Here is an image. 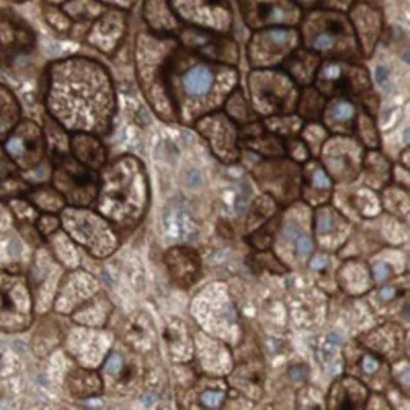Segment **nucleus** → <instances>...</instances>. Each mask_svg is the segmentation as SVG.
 <instances>
[{"mask_svg": "<svg viewBox=\"0 0 410 410\" xmlns=\"http://www.w3.org/2000/svg\"><path fill=\"white\" fill-rule=\"evenodd\" d=\"M47 101L55 119L74 133L104 135L115 113L108 71L86 58H71L52 66Z\"/></svg>", "mask_w": 410, "mask_h": 410, "instance_id": "f257e3e1", "label": "nucleus"}, {"mask_svg": "<svg viewBox=\"0 0 410 410\" xmlns=\"http://www.w3.org/2000/svg\"><path fill=\"white\" fill-rule=\"evenodd\" d=\"M97 194L100 213L122 228L136 227L149 205V183L143 163L132 155L114 162L104 173Z\"/></svg>", "mask_w": 410, "mask_h": 410, "instance_id": "f03ea898", "label": "nucleus"}, {"mask_svg": "<svg viewBox=\"0 0 410 410\" xmlns=\"http://www.w3.org/2000/svg\"><path fill=\"white\" fill-rule=\"evenodd\" d=\"M110 224L102 215L83 207L68 208L63 213L69 235L96 258H105L118 249L119 236Z\"/></svg>", "mask_w": 410, "mask_h": 410, "instance_id": "7ed1b4c3", "label": "nucleus"}, {"mask_svg": "<svg viewBox=\"0 0 410 410\" xmlns=\"http://www.w3.org/2000/svg\"><path fill=\"white\" fill-rule=\"evenodd\" d=\"M56 189L67 202L76 207H85L93 203L99 194V175L96 171L82 166L69 155L57 157L55 171Z\"/></svg>", "mask_w": 410, "mask_h": 410, "instance_id": "20e7f679", "label": "nucleus"}, {"mask_svg": "<svg viewBox=\"0 0 410 410\" xmlns=\"http://www.w3.org/2000/svg\"><path fill=\"white\" fill-rule=\"evenodd\" d=\"M199 133L210 144L212 153L224 163H235L240 159L239 130L236 121L228 114L216 111L201 116L196 121Z\"/></svg>", "mask_w": 410, "mask_h": 410, "instance_id": "39448f33", "label": "nucleus"}, {"mask_svg": "<svg viewBox=\"0 0 410 410\" xmlns=\"http://www.w3.org/2000/svg\"><path fill=\"white\" fill-rule=\"evenodd\" d=\"M22 330L30 322V297L23 279L0 274V327Z\"/></svg>", "mask_w": 410, "mask_h": 410, "instance_id": "423d86ee", "label": "nucleus"}, {"mask_svg": "<svg viewBox=\"0 0 410 410\" xmlns=\"http://www.w3.org/2000/svg\"><path fill=\"white\" fill-rule=\"evenodd\" d=\"M164 264L171 280L181 289H189L202 277V260L191 246L178 245L164 254Z\"/></svg>", "mask_w": 410, "mask_h": 410, "instance_id": "0eeeda50", "label": "nucleus"}, {"mask_svg": "<svg viewBox=\"0 0 410 410\" xmlns=\"http://www.w3.org/2000/svg\"><path fill=\"white\" fill-rule=\"evenodd\" d=\"M287 139L268 129L260 121H252L239 130V143L265 159L287 157Z\"/></svg>", "mask_w": 410, "mask_h": 410, "instance_id": "6e6552de", "label": "nucleus"}, {"mask_svg": "<svg viewBox=\"0 0 410 410\" xmlns=\"http://www.w3.org/2000/svg\"><path fill=\"white\" fill-rule=\"evenodd\" d=\"M9 157L23 168L37 164L43 155L44 143L40 128L33 122H24L5 143Z\"/></svg>", "mask_w": 410, "mask_h": 410, "instance_id": "1a4fd4ad", "label": "nucleus"}, {"mask_svg": "<svg viewBox=\"0 0 410 410\" xmlns=\"http://www.w3.org/2000/svg\"><path fill=\"white\" fill-rule=\"evenodd\" d=\"M120 338L136 353H149L157 347V331L146 312L130 314L120 328Z\"/></svg>", "mask_w": 410, "mask_h": 410, "instance_id": "9d476101", "label": "nucleus"}, {"mask_svg": "<svg viewBox=\"0 0 410 410\" xmlns=\"http://www.w3.org/2000/svg\"><path fill=\"white\" fill-rule=\"evenodd\" d=\"M367 386L352 375H344L332 384L327 395L328 409L352 410L366 406L370 399Z\"/></svg>", "mask_w": 410, "mask_h": 410, "instance_id": "9b49d317", "label": "nucleus"}, {"mask_svg": "<svg viewBox=\"0 0 410 410\" xmlns=\"http://www.w3.org/2000/svg\"><path fill=\"white\" fill-rule=\"evenodd\" d=\"M163 337L171 359L175 364L183 365L192 361L194 352L193 340L183 320L172 318L164 328Z\"/></svg>", "mask_w": 410, "mask_h": 410, "instance_id": "f8f14e48", "label": "nucleus"}, {"mask_svg": "<svg viewBox=\"0 0 410 410\" xmlns=\"http://www.w3.org/2000/svg\"><path fill=\"white\" fill-rule=\"evenodd\" d=\"M219 75L208 65H194L182 74L181 86L188 99H205L213 93Z\"/></svg>", "mask_w": 410, "mask_h": 410, "instance_id": "ddd939ff", "label": "nucleus"}, {"mask_svg": "<svg viewBox=\"0 0 410 410\" xmlns=\"http://www.w3.org/2000/svg\"><path fill=\"white\" fill-rule=\"evenodd\" d=\"M404 336V331L399 326L386 323L367 333L362 345H365L370 352L385 360L400 350Z\"/></svg>", "mask_w": 410, "mask_h": 410, "instance_id": "4468645a", "label": "nucleus"}, {"mask_svg": "<svg viewBox=\"0 0 410 410\" xmlns=\"http://www.w3.org/2000/svg\"><path fill=\"white\" fill-rule=\"evenodd\" d=\"M69 146L74 158L93 171H97L106 163L105 147L94 134L75 133Z\"/></svg>", "mask_w": 410, "mask_h": 410, "instance_id": "2eb2a0df", "label": "nucleus"}, {"mask_svg": "<svg viewBox=\"0 0 410 410\" xmlns=\"http://www.w3.org/2000/svg\"><path fill=\"white\" fill-rule=\"evenodd\" d=\"M191 37L193 38L192 40L189 38L192 42L189 44L202 57L221 63H227V65H235L238 61V53L234 48L235 46H233L231 42L200 32H192Z\"/></svg>", "mask_w": 410, "mask_h": 410, "instance_id": "dca6fc26", "label": "nucleus"}, {"mask_svg": "<svg viewBox=\"0 0 410 410\" xmlns=\"http://www.w3.org/2000/svg\"><path fill=\"white\" fill-rule=\"evenodd\" d=\"M373 275L365 261L348 260L338 270V283L347 294L360 295L372 288Z\"/></svg>", "mask_w": 410, "mask_h": 410, "instance_id": "f3484780", "label": "nucleus"}, {"mask_svg": "<svg viewBox=\"0 0 410 410\" xmlns=\"http://www.w3.org/2000/svg\"><path fill=\"white\" fill-rule=\"evenodd\" d=\"M67 387L74 398L86 399L101 395L104 391V383L96 371L76 369L69 372Z\"/></svg>", "mask_w": 410, "mask_h": 410, "instance_id": "a211bd4d", "label": "nucleus"}, {"mask_svg": "<svg viewBox=\"0 0 410 410\" xmlns=\"http://www.w3.org/2000/svg\"><path fill=\"white\" fill-rule=\"evenodd\" d=\"M328 116H330L331 124L333 125L337 133L351 134L355 130L356 109L352 101L346 96L336 97V101L331 108Z\"/></svg>", "mask_w": 410, "mask_h": 410, "instance_id": "6ab92c4d", "label": "nucleus"}, {"mask_svg": "<svg viewBox=\"0 0 410 410\" xmlns=\"http://www.w3.org/2000/svg\"><path fill=\"white\" fill-rule=\"evenodd\" d=\"M346 224L344 216L330 206H320L313 215V233L316 238H328Z\"/></svg>", "mask_w": 410, "mask_h": 410, "instance_id": "aec40b11", "label": "nucleus"}, {"mask_svg": "<svg viewBox=\"0 0 410 410\" xmlns=\"http://www.w3.org/2000/svg\"><path fill=\"white\" fill-rule=\"evenodd\" d=\"M297 106L300 114V119L313 122L319 121L325 114V96L316 87L307 86L305 93L298 100Z\"/></svg>", "mask_w": 410, "mask_h": 410, "instance_id": "412c9836", "label": "nucleus"}, {"mask_svg": "<svg viewBox=\"0 0 410 410\" xmlns=\"http://www.w3.org/2000/svg\"><path fill=\"white\" fill-rule=\"evenodd\" d=\"M279 226H280V215H273L270 219L263 222L260 227L256 228L249 236L245 238L247 245H250L255 252L270 250L274 244L275 234H277Z\"/></svg>", "mask_w": 410, "mask_h": 410, "instance_id": "4be33fe9", "label": "nucleus"}, {"mask_svg": "<svg viewBox=\"0 0 410 410\" xmlns=\"http://www.w3.org/2000/svg\"><path fill=\"white\" fill-rule=\"evenodd\" d=\"M18 104L5 88H0V140L7 138L18 122Z\"/></svg>", "mask_w": 410, "mask_h": 410, "instance_id": "5701e85b", "label": "nucleus"}, {"mask_svg": "<svg viewBox=\"0 0 410 410\" xmlns=\"http://www.w3.org/2000/svg\"><path fill=\"white\" fill-rule=\"evenodd\" d=\"M312 191L331 197L332 180L325 167L314 168V171H312L309 174V178L302 177V193L305 194Z\"/></svg>", "mask_w": 410, "mask_h": 410, "instance_id": "b1692460", "label": "nucleus"}, {"mask_svg": "<svg viewBox=\"0 0 410 410\" xmlns=\"http://www.w3.org/2000/svg\"><path fill=\"white\" fill-rule=\"evenodd\" d=\"M35 205H38L43 210L48 211L49 213L61 211L65 206L66 200L57 189L44 188L35 193Z\"/></svg>", "mask_w": 410, "mask_h": 410, "instance_id": "393cba45", "label": "nucleus"}, {"mask_svg": "<svg viewBox=\"0 0 410 410\" xmlns=\"http://www.w3.org/2000/svg\"><path fill=\"white\" fill-rule=\"evenodd\" d=\"M253 259L254 268L258 266L259 269H268L269 272L275 273V274H286L289 272V268L284 265L277 256L273 254L272 250L266 252H255L254 255L250 256Z\"/></svg>", "mask_w": 410, "mask_h": 410, "instance_id": "a878e982", "label": "nucleus"}, {"mask_svg": "<svg viewBox=\"0 0 410 410\" xmlns=\"http://www.w3.org/2000/svg\"><path fill=\"white\" fill-rule=\"evenodd\" d=\"M227 391L222 387H208L200 394V404L205 409H219L225 403Z\"/></svg>", "mask_w": 410, "mask_h": 410, "instance_id": "bb28decb", "label": "nucleus"}, {"mask_svg": "<svg viewBox=\"0 0 410 410\" xmlns=\"http://www.w3.org/2000/svg\"><path fill=\"white\" fill-rule=\"evenodd\" d=\"M258 13L263 21H270L278 23V22H283L284 19V12L278 8L277 5H273L272 3H261L258 7Z\"/></svg>", "mask_w": 410, "mask_h": 410, "instance_id": "cd10ccee", "label": "nucleus"}, {"mask_svg": "<svg viewBox=\"0 0 410 410\" xmlns=\"http://www.w3.org/2000/svg\"><path fill=\"white\" fill-rule=\"evenodd\" d=\"M384 360L379 358L378 355L372 352H367L362 356L361 359V370L362 372H365L366 375H373L375 372H378L380 370L381 364Z\"/></svg>", "mask_w": 410, "mask_h": 410, "instance_id": "c85d7f7f", "label": "nucleus"}, {"mask_svg": "<svg viewBox=\"0 0 410 410\" xmlns=\"http://www.w3.org/2000/svg\"><path fill=\"white\" fill-rule=\"evenodd\" d=\"M341 345V338L336 334H331L326 338L325 344L320 347V352L318 355L322 356V361H328L332 356L334 355V351L338 348V346Z\"/></svg>", "mask_w": 410, "mask_h": 410, "instance_id": "c756f323", "label": "nucleus"}, {"mask_svg": "<svg viewBox=\"0 0 410 410\" xmlns=\"http://www.w3.org/2000/svg\"><path fill=\"white\" fill-rule=\"evenodd\" d=\"M312 47L318 52H325L331 49L333 47V38L327 33H319L313 37L312 41Z\"/></svg>", "mask_w": 410, "mask_h": 410, "instance_id": "7c9ffc66", "label": "nucleus"}, {"mask_svg": "<svg viewBox=\"0 0 410 410\" xmlns=\"http://www.w3.org/2000/svg\"><path fill=\"white\" fill-rule=\"evenodd\" d=\"M314 249L313 239L307 235H299L295 241V250L299 255H309Z\"/></svg>", "mask_w": 410, "mask_h": 410, "instance_id": "2f4dec72", "label": "nucleus"}, {"mask_svg": "<svg viewBox=\"0 0 410 410\" xmlns=\"http://www.w3.org/2000/svg\"><path fill=\"white\" fill-rule=\"evenodd\" d=\"M60 226V220L56 216H53L52 213L44 215L43 217L40 220V230L43 234H52L56 228Z\"/></svg>", "mask_w": 410, "mask_h": 410, "instance_id": "473e14b6", "label": "nucleus"}, {"mask_svg": "<svg viewBox=\"0 0 410 410\" xmlns=\"http://www.w3.org/2000/svg\"><path fill=\"white\" fill-rule=\"evenodd\" d=\"M372 275L376 280H386L393 274V268L386 263H378L373 265Z\"/></svg>", "mask_w": 410, "mask_h": 410, "instance_id": "72a5a7b5", "label": "nucleus"}, {"mask_svg": "<svg viewBox=\"0 0 410 410\" xmlns=\"http://www.w3.org/2000/svg\"><path fill=\"white\" fill-rule=\"evenodd\" d=\"M397 293H398L397 288L386 286L380 291V298L384 300V302H390V300H393L395 297H397Z\"/></svg>", "mask_w": 410, "mask_h": 410, "instance_id": "f704fd0d", "label": "nucleus"}, {"mask_svg": "<svg viewBox=\"0 0 410 410\" xmlns=\"http://www.w3.org/2000/svg\"><path fill=\"white\" fill-rule=\"evenodd\" d=\"M326 265H327V260H326V258H323V256H316V258L312 260L311 268L313 270H322Z\"/></svg>", "mask_w": 410, "mask_h": 410, "instance_id": "c9c22d12", "label": "nucleus"}, {"mask_svg": "<svg viewBox=\"0 0 410 410\" xmlns=\"http://www.w3.org/2000/svg\"><path fill=\"white\" fill-rule=\"evenodd\" d=\"M0 369H2V361H0Z\"/></svg>", "mask_w": 410, "mask_h": 410, "instance_id": "e433bc0d", "label": "nucleus"}]
</instances>
